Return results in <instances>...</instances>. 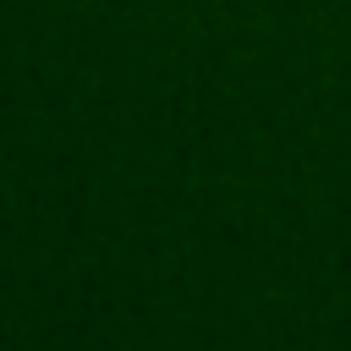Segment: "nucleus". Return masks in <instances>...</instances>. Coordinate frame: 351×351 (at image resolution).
<instances>
[]
</instances>
